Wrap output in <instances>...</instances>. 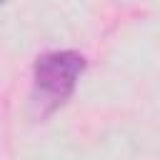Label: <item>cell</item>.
Wrapping results in <instances>:
<instances>
[{
    "instance_id": "7a4b0ae2",
    "label": "cell",
    "mask_w": 160,
    "mask_h": 160,
    "mask_svg": "<svg viewBox=\"0 0 160 160\" xmlns=\"http://www.w3.org/2000/svg\"><path fill=\"white\" fill-rule=\"evenodd\" d=\"M0 2H5V0H0Z\"/></svg>"
},
{
    "instance_id": "6da1fadb",
    "label": "cell",
    "mask_w": 160,
    "mask_h": 160,
    "mask_svg": "<svg viewBox=\"0 0 160 160\" xmlns=\"http://www.w3.org/2000/svg\"><path fill=\"white\" fill-rule=\"evenodd\" d=\"M82 70H85V58L80 52H72V50L48 52L35 62V85L50 100L62 102L72 92L75 80L80 78Z\"/></svg>"
}]
</instances>
